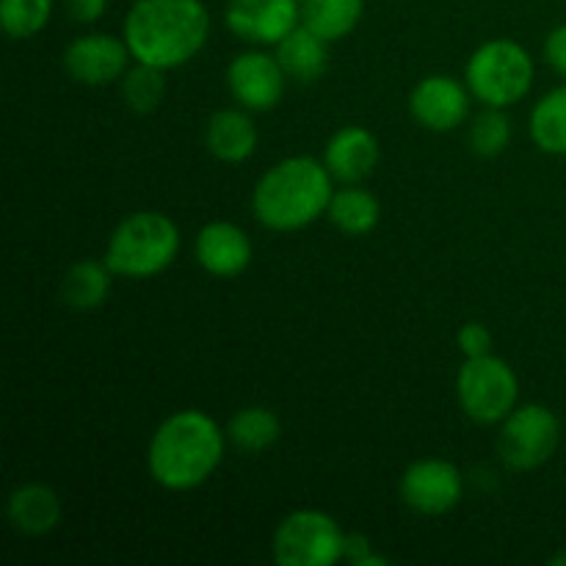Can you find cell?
<instances>
[{
    "mask_svg": "<svg viewBox=\"0 0 566 566\" xmlns=\"http://www.w3.org/2000/svg\"><path fill=\"white\" fill-rule=\"evenodd\" d=\"M210 17L202 0H136L125 20L133 59L158 70L186 64L202 50Z\"/></svg>",
    "mask_w": 566,
    "mask_h": 566,
    "instance_id": "1",
    "label": "cell"
},
{
    "mask_svg": "<svg viewBox=\"0 0 566 566\" xmlns=\"http://www.w3.org/2000/svg\"><path fill=\"white\" fill-rule=\"evenodd\" d=\"M224 437L202 412H177L155 431L149 446V473L166 490H193L221 462Z\"/></svg>",
    "mask_w": 566,
    "mask_h": 566,
    "instance_id": "2",
    "label": "cell"
},
{
    "mask_svg": "<svg viewBox=\"0 0 566 566\" xmlns=\"http://www.w3.org/2000/svg\"><path fill=\"white\" fill-rule=\"evenodd\" d=\"M329 177L313 158L282 160L254 188V213L271 230H298L329 210Z\"/></svg>",
    "mask_w": 566,
    "mask_h": 566,
    "instance_id": "3",
    "label": "cell"
},
{
    "mask_svg": "<svg viewBox=\"0 0 566 566\" xmlns=\"http://www.w3.org/2000/svg\"><path fill=\"white\" fill-rule=\"evenodd\" d=\"M180 232L160 213H136L122 221L111 235L105 263L114 274L153 276L175 260Z\"/></svg>",
    "mask_w": 566,
    "mask_h": 566,
    "instance_id": "4",
    "label": "cell"
},
{
    "mask_svg": "<svg viewBox=\"0 0 566 566\" xmlns=\"http://www.w3.org/2000/svg\"><path fill=\"white\" fill-rule=\"evenodd\" d=\"M534 81V61L520 44L495 39L475 50L468 64V83L479 99L492 108L517 103Z\"/></svg>",
    "mask_w": 566,
    "mask_h": 566,
    "instance_id": "5",
    "label": "cell"
},
{
    "mask_svg": "<svg viewBox=\"0 0 566 566\" xmlns=\"http://www.w3.org/2000/svg\"><path fill=\"white\" fill-rule=\"evenodd\" d=\"M280 566H332L346 558V536L321 512H296L282 520L274 534Z\"/></svg>",
    "mask_w": 566,
    "mask_h": 566,
    "instance_id": "6",
    "label": "cell"
},
{
    "mask_svg": "<svg viewBox=\"0 0 566 566\" xmlns=\"http://www.w3.org/2000/svg\"><path fill=\"white\" fill-rule=\"evenodd\" d=\"M459 403L479 423H497L509 418L517 401V376L503 359L470 357L457 379Z\"/></svg>",
    "mask_w": 566,
    "mask_h": 566,
    "instance_id": "7",
    "label": "cell"
},
{
    "mask_svg": "<svg viewBox=\"0 0 566 566\" xmlns=\"http://www.w3.org/2000/svg\"><path fill=\"white\" fill-rule=\"evenodd\" d=\"M558 434H562V426L551 409L523 407L509 415L497 448L506 464L517 470H534L553 457Z\"/></svg>",
    "mask_w": 566,
    "mask_h": 566,
    "instance_id": "8",
    "label": "cell"
},
{
    "mask_svg": "<svg viewBox=\"0 0 566 566\" xmlns=\"http://www.w3.org/2000/svg\"><path fill=\"white\" fill-rule=\"evenodd\" d=\"M302 20L298 0H230L227 25L232 33L260 44H280Z\"/></svg>",
    "mask_w": 566,
    "mask_h": 566,
    "instance_id": "9",
    "label": "cell"
},
{
    "mask_svg": "<svg viewBox=\"0 0 566 566\" xmlns=\"http://www.w3.org/2000/svg\"><path fill=\"white\" fill-rule=\"evenodd\" d=\"M401 495L420 514H446L462 497V475L451 462L426 459L412 464L401 481Z\"/></svg>",
    "mask_w": 566,
    "mask_h": 566,
    "instance_id": "10",
    "label": "cell"
},
{
    "mask_svg": "<svg viewBox=\"0 0 566 566\" xmlns=\"http://www.w3.org/2000/svg\"><path fill=\"white\" fill-rule=\"evenodd\" d=\"M127 53H130L127 42L122 44L119 39L105 36V33H92V36L75 39L66 48L64 66L77 83L105 86L125 72Z\"/></svg>",
    "mask_w": 566,
    "mask_h": 566,
    "instance_id": "11",
    "label": "cell"
},
{
    "mask_svg": "<svg viewBox=\"0 0 566 566\" xmlns=\"http://www.w3.org/2000/svg\"><path fill=\"white\" fill-rule=\"evenodd\" d=\"M230 88L238 103L252 111L274 108L285 92V70L263 53L238 55L230 66Z\"/></svg>",
    "mask_w": 566,
    "mask_h": 566,
    "instance_id": "12",
    "label": "cell"
},
{
    "mask_svg": "<svg viewBox=\"0 0 566 566\" xmlns=\"http://www.w3.org/2000/svg\"><path fill=\"white\" fill-rule=\"evenodd\" d=\"M412 114L423 127L437 133L453 130L468 116V94L453 77H426L412 92Z\"/></svg>",
    "mask_w": 566,
    "mask_h": 566,
    "instance_id": "13",
    "label": "cell"
},
{
    "mask_svg": "<svg viewBox=\"0 0 566 566\" xmlns=\"http://www.w3.org/2000/svg\"><path fill=\"white\" fill-rule=\"evenodd\" d=\"M197 258L210 274L235 276L252 260V243H249V238L235 224L216 221V224H208L199 232Z\"/></svg>",
    "mask_w": 566,
    "mask_h": 566,
    "instance_id": "14",
    "label": "cell"
},
{
    "mask_svg": "<svg viewBox=\"0 0 566 566\" xmlns=\"http://www.w3.org/2000/svg\"><path fill=\"white\" fill-rule=\"evenodd\" d=\"M379 164V144L363 127H343L326 144V169L343 182H357L368 177Z\"/></svg>",
    "mask_w": 566,
    "mask_h": 566,
    "instance_id": "15",
    "label": "cell"
},
{
    "mask_svg": "<svg viewBox=\"0 0 566 566\" xmlns=\"http://www.w3.org/2000/svg\"><path fill=\"white\" fill-rule=\"evenodd\" d=\"M9 520L22 534L42 536L59 525L61 503L50 486L25 484L9 497Z\"/></svg>",
    "mask_w": 566,
    "mask_h": 566,
    "instance_id": "16",
    "label": "cell"
},
{
    "mask_svg": "<svg viewBox=\"0 0 566 566\" xmlns=\"http://www.w3.org/2000/svg\"><path fill=\"white\" fill-rule=\"evenodd\" d=\"M276 61L298 83L318 81L326 72V42L315 36L310 28H293L280 44H276Z\"/></svg>",
    "mask_w": 566,
    "mask_h": 566,
    "instance_id": "17",
    "label": "cell"
},
{
    "mask_svg": "<svg viewBox=\"0 0 566 566\" xmlns=\"http://www.w3.org/2000/svg\"><path fill=\"white\" fill-rule=\"evenodd\" d=\"M258 147V130L254 122L241 111H219L208 125V149L219 160L238 164L247 160Z\"/></svg>",
    "mask_w": 566,
    "mask_h": 566,
    "instance_id": "18",
    "label": "cell"
},
{
    "mask_svg": "<svg viewBox=\"0 0 566 566\" xmlns=\"http://www.w3.org/2000/svg\"><path fill=\"white\" fill-rule=\"evenodd\" d=\"M363 0H304L302 25L324 42H335L354 31L363 17Z\"/></svg>",
    "mask_w": 566,
    "mask_h": 566,
    "instance_id": "19",
    "label": "cell"
},
{
    "mask_svg": "<svg viewBox=\"0 0 566 566\" xmlns=\"http://www.w3.org/2000/svg\"><path fill=\"white\" fill-rule=\"evenodd\" d=\"M108 263L99 265L94 260L77 263L61 280V302L72 310H94L108 296Z\"/></svg>",
    "mask_w": 566,
    "mask_h": 566,
    "instance_id": "20",
    "label": "cell"
},
{
    "mask_svg": "<svg viewBox=\"0 0 566 566\" xmlns=\"http://www.w3.org/2000/svg\"><path fill=\"white\" fill-rule=\"evenodd\" d=\"M531 136L551 155H566V86L547 94L531 114Z\"/></svg>",
    "mask_w": 566,
    "mask_h": 566,
    "instance_id": "21",
    "label": "cell"
},
{
    "mask_svg": "<svg viewBox=\"0 0 566 566\" xmlns=\"http://www.w3.org/2000/svg\"><path fill=\"white\" fill-rule=\"evenodd\" d=\"M329 216L348 235H365L379 221V202L365 188H346V191H337L332 197Z\"/></svg>",
    "mask_w": 566,
    "mask_h": 566,
    "instance_id": "22",
    "label": "cell"
},
{
    "mask_svg": "<svg viewBox=\"0 0 566 566\" xmlns=\"http://www.w3.org/2000/svg\"><path fill=\"white\" fill-rule=\"evenodd\" d=\"M227 434H230L232 446L241 448V451H263V448L274 446L276 437H280V420H276V415L271 409H243V412H238L230 420Z\"/></svg>",
    "mask_w": 566,
    "mask_h": 566,
    "instance_id": "23",
    "label": "cell"
},
{
    "mask_svg": "<svg viewBox=\"0 0 566 566\" xmlns=\"http://www.w3.org/2000/svg\"><path fill=\"white\" fill-rule=\"evenodd\" d=\"M53 0H0V22L14 39H28L42 31L50 20Z\"/></svg>",
    "mask_w": 566,
    "mask_h": 566,
    "instance_id": "24",
    "label": "cell"
},
{
    "mask_svg": "<svg viewBox=\"0 0 566 566\" xmlns=\"http://www.w3.org/2000/svg\"><path fill=\"white\" fill-rule=\"evenodd\" d=\"M122 92H125V103L130 105L133 111H138V114H149V111L158 108L160 99H164V92H166L164 70L138 61L136 70L127 72Z\"/></svg>",
    "mask_w": 566,
    "mask_h": 566,
    "instance_id": "25",
    "label": "cell"
},
{
    "mask_svg": "<svg viewBox=\"0 0 566 566\" xmlns=\"http://www.w3.org/2000/svg\"><path fill=\"white\" fill-rule=\"evenodd\" d=\"M509 136H512V127H509V116L503 111L492 108L475 119L473 130H470V147L481 158H495L506 149Z\"/></svg>",
    "mask_w": 566,
    "mask_h": 566,
    "instance_id": "26",
    "label": "cell"
},
{
    "mask_svg": "<svg viewBox=\"0 0 566 566\" xmlns=\"http://www.w3.org/2000/svg\"><path fill=\"white\" fill-rule=\"evenodd\" d=\"M490 346H492V337L481 324H468L462 332H459V348L468 354V359L484 357V354H490Z\"/></svg>",
    "mask_w": 566,
    "mask_h": 566,
    "instance_id": "27",
    "label": "cell"
},
{
    "mask_svg": "<svg viewBox=\"0 0 566 566\" xmlns=\"http://www.w3.org/2000/svg\"><path fill=\"white\" fill-rule=\"evenodd\" d=\"M545 59L558 75L566 77V25L551 31V36L545 42Z\"/></svg>",
    "mask_w": 566,
    "mask_h": 566,
    "instance_id": "28",
    "label": "cell"
},
{
    "mask_svg": "<svg viewBox=\"0 0 566 566\" xmlns=\"http://www.w3.org/2000/svg\"><path fill=\"white\" fill-rule=\"evenodd\" d=\"M108 0H66V9L77 22H94L103 17Z\"/></svg>",
    "mask_w": 566,
    "mask_h": 566,
    "instance_id": "29",
    "label": "cell"
},
{
    "mask_svg": "<svg viewBox=\"0 0 566 566\" xmlns=\"http://www.w3.org/2000/svg\"><path fill=\"white\" fill-rule=\"evenodd\" d=\"M346 558H352L354 564H385V558L370 556V545L365 536H348L346 539Z\"/></svg>",
    "mask_w": 566,
    "mask_h": 566,
    "instance_id": "30",
    "label": "cell"
}]
</instances>
